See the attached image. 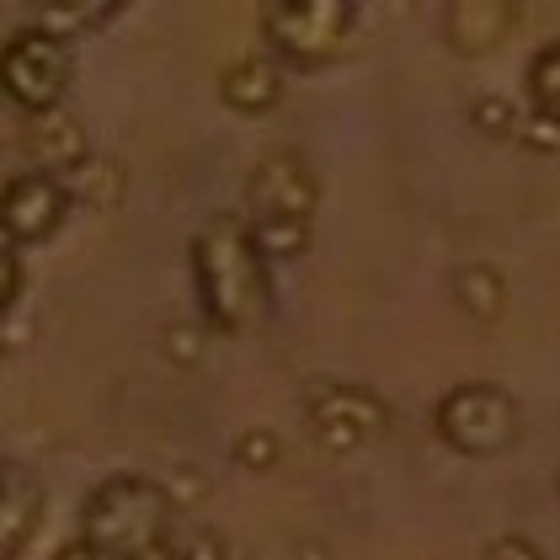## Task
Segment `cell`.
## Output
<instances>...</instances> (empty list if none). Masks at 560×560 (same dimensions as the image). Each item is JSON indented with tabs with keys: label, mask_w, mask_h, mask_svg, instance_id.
Returning <instances> with one entry per match:
<instances>
[{
	"label": "cell",
	"mask_w": 560,
	"mask_h": 560,
	"mask_svg": "<svg viewBox=\"0 0 560 560\" xmlns=\"http://www.w3.org/2000/svg\"><path fill=\"white\" fill-rule=\"evenodd\" d=\"M517 22H523V11L508 5V0H459L448 11L443 33H448V44L459 54H491V48H502L513 38Z\"/></svg>",
	"instance_id": "11"
},
{
	"label": "cell",
	"mask_w": 560,
	"mask_h": 560,
	"mask_svg": "<svg viewBox=\"0 0 560 560\" xmlns=\"http://www.w3.org/2000/svg\"><path fill=\"white\" fill-rule=\"evenodd\" d=\"M22 150L33 155L38 172H86V129L75 113H27L22 118Z\"/></svg>",
	"instance_id": "9"
},
{
	"label": "cell",
	"mask_w": 560,
	"mask_h": 560,
	"mask_svg": "<svg viewBox=\"0 0 560 560\" xmlns=\"http://www.w3.org/2000/svg\"><path fill=\"white\" fill-rule=\"evenodd\" d=\"M219 96H224L235 113H267V107H278V96H283V75H278V65H272L267 54H246V59H235V65L219 75Z\"/></svg>",
	"instance_id": "12"
},
{
	"label": "cell",
	"mask_w": 560,
	"mask_h": 560,
	"mask_svg": "<svg viewBox=\"0 0 560 560\" xmlns=\"http://www.w3.org/2000/svg\"><path fill=\"white\" fill-rule=\"evenodd\" d=\"M65 214H70V192L54 176L33 172L5 187V241L11 246H38L48 235H59Z\"/></svg>",
	"instance_id": "8"
},
{
	"label": "cell",
	"mask_w": 560,
	"mask_h": 560,
	"mask_svg": "<svg viewBox=\"0 0 560 560\" xmlns=\"http://www.w3.org/2000/svg\"><path fill=\"white\" fill-rule=\"evenodd\" d=\"M486 560H545V550H539L534 539H523V534H502V539L486 550Z\"/></svg>",
	"instance_id": "21"
},
{
	"label": "cell",
	"mask_w": 560,
	"mask_h": 560,
	"mask_svg": "<svg viewBox=\"0 0 560 560\" xmlns=\"http://www.w3.org/2000/svg\"><path fill=\"white\" fill-rule=\"evenodd\" d=\"M304 428L326 454H358L389 432V406L369 385H310L304 389Z\"/></svg>",
	"instance_id": "5"
},
{
	"label": "cell",
	"mask_w": 560,
	"mask_h": 560,
	"mask_svg": "<svg viewBox=\"0 0 560 560\" xmlns=\"http://www.w3.org/2000/svg\"><path fill=\"white\" fill-rule=\"evenodd\" d=\"M54 560H118V556H107L102 545H91L86 534H81V539H70V545H65V550H59Z\"/></svg>",
	"instance_id": "23"
},
{
	"label": "cell",
	"mask_w": 560,
	"mask_h": 560,
	"mask_svg": "<svg viewBox=\"0 0 560 560\" xmlns=\"http://www.w3.org/2000/svg\"><path fill=\"white\" fill-rule=\"evenodd\" d=\"M278 459H283V443H278V432L252 428V432H241V438H235V465H241V470L267 475V470H278Z\"/></svg>",
	"instance_id": "18"
},
{
	"label": "cell",
	"mask_w": 560,
	"mask_h": 560,
	"mask_svg": "<svg viewBox=\"0 0 560 560\" xmlns=\"http://www.w3.org/2000/svg\"><path fill=\"white\" fill-rule=\"evenodd\" d=\"M176 502L161 480H144V475H113L102 480L86 497V517H81V534L91 545H102L107 556L133 560L155 545H166L176 534Z\"/></svg>",
	"instance_id": "2"
},
{
	"label": "cell",
	"mask_w": 560,
	"mask_h": 560,
	"mask_svg": "<svg viewBox=\"0 0 560 560\" xmlns=\"http://www.w3.org/2000/svg\"><path fill=\"white\" fill-rule=\"evenodd\" d=\"M172 550H176V560H224L230 556V545H224V534H219L214 523H182L172 534Z\"/></svg>",
	"instance_id": "17"
},
{
	"label": "cell",
	"mask_w": 560,
	"mask_h": 560,
	"mask_svg": "<svg viewBox=\"0 0 560 560\" xmlns=\"http://www.w3.org/2000/svg\"><path fill=\"white\" fill-rule=\"evenodd\" d=\"M358 27V11L347 0H272L261 11V38L272 44L278 59L300 65V70H320L347 48Z\"/></svg>",
	"instance_id": "3"
},
{
	"label": "cell",
	"mask_w": 560,
	"mask_h": 560,
	"mask_svg": "<svg viewBox=\"0 0 560 560\" xmlns=\"http://www.w3.org/2000/svg\"><path fill=\"white\" fill-rule=\"evenodd\" d=\"M252 219H310L315 214V172L294 150L261 155L252 172Z\"/></svg>",
	"instance_id": "7"
},
{
	"label": "cell",
	"mask_w": 560,
	"mask_h": 560,
	"mask_svg": "<svg viewBox=\"0 0 560 560\" xmlns=\"http://www.w3.org/2000/svg\"><path fill=\"white\" fill-rule=\"evenodd\" d=\"M75 75V54L70 38L48 33V27H16L5 44V91L22 113H54L70 91Z\"/></svg>",
	"instance_id": "6"
},
{
	"label": "cell",
	"mask_w": 560,
	"mask_h": 560,
	"mask_svg": "<svg viewBox=\"0 0 560 560\" xmlns=\"http://www.w3.org/2000/svg\"><path fill=\"white\" fill-rule=\"evenodd\" d=\"M192 278H198V300L209 326L224 337H252L267 320V257H261L252 219L219 214L198 230L192 241Z\"/></svg>",
	"instance_id": "1"
},
{
	"label": "cell",
	"mask_w": 560,
	"mask_h": 560,
	"mask_svg": "<svg viewBox=\"0 0 560 560\" xmlns=\"http://www.w3.org/2000/svg\"><path fill=\"white\" fill-rule=\"evenodd\" d=\"M528 96H534V113L560 118V38L528 59Z\"/></svg>",
	"instance_id": "15"
},
{
	"label": "cell",
	"mask_w": 560,
	"mask_h": 560,
	"mask_svg": "<svg viewBox=\"0 0 560 560\" xmlns=\"http://www.w3.org/2000/svg\"><path fill=\"white\" fill-rule=\"evenodd\" d=\"M38 523H44V486L22 465H5V475H0V556L22 560Z\"/></svg>",
	"instance_id": "10"
},
{
	"label": "cell",
	"mask_w": 560,
	"mask_h": 560,
	"mask_svg": "<svg viewBox=\"0 0 560 560\" xmlns=\"http://www.w3.org/2000/svg\"><path fill=\"white\" fill-rule=\"evenodd\" d=\"M113 11H118L113 0H107V5H96V0H65V5H48L38 27L59 33V38H75V33H91V27H102V22H107Z\"/></svg>",
	"instance_id": "16"
},
{
	"label": "cell",
	"mask_w": 560,
	"mask_h": 560,
	"mask_svg": "<svg viewBox=\"0 0 560 560\" xmlns=\"http://www.w3.org/2000/svg\"><path fill=\"white\" fill-rule=\"evenodd\" d=\"M432 422H438V438H443L454 454H465V459H491V454L513 448L517 428H523L517 400L502 385H486V380L454 385L438 400Z\"/></svg>",
	"instance_id": "4"
},
{
	"label": "cell",
	"mask_w": 560,
	"mask_h": 560,
	"mask_svg": "<svg viewBox=\"0 0 560 560\" xmlns=\"http://www.w3.org/2000/svg\"><path fill=\"white\" fill-rule=\"evenodd\" d=\"M16 300H22V257H16V246L5 241V261H0V304L11 310Z\"/></svg>",
	"instance_id": "22"
},
{
	"label": "cell",
	"mask_w": 560,
	"mask_h": 560,
	"mask_svg": "<svg viewBox=\"0 0 560 560\" xmlns=\"http://www.w3.org/2000/svg\"><path fill=\"white\" fill-rule=\"evenodd\" d=\"M252 235L267 261H294L310 252V219H252Z\"/></svg>",
	"instance_id": "14"
},
{
	"label": "cell",
	"mask_w": 560,
	"mask_h": 560,
	"mask_svg": "<svg viewBox=\"0 0 560 560\" xmlns=\"http://www.w3.org/2000/svg\"><path fill=\"white\" fill-rule=\"evenodd\" d=\"M166 342H172V352H182V358H187V363H192V358H198V337H192V331H172V337H166Z\"/></svg>",
	"instance_id": "24"
},
{
	"label": "cell",
	"mask_w": 560,
	"mask_h": 560,
	"mask_svg": "<svg viewBox=\"0 0 560 560\" xmlns=\"http://www.w3.org/2000/svg\"><path fill=\"white\" fill-rule=\"evenodd\" d=\"M454 304L475 315V320H497L502 315V304H508V283H502V272L497 267H486V261H475V267H459L454 272Z\"/></svg>",
	"instance_id": "13"
},
{
	"label": "cell",
	"mask_w": 560,
	"mask_h": 560,
	"mask_svg": "<svg viewBox=\"0 0 560 560\" xmlns=\"http://www.w3.org/2000/svg\"><path fill=\"white\" fill-rule=\"evenodd\" d=\"M133 560H176V550H172V539H166V545H155V550H144V556H133Z\"/></svg>",
	"instance_id": "25"
},
{
	"label": "cell",
	"mask_w": 560,
	"mask_h": 560,
	"mask_svg": "<svg viewBox=\"0 0 560 560\" xmlns=\"http://www.w3.org/2000/svg\"><path fill=\"white\" fill-rule=\"evenodd\" d=\"M517 139H523L528 150H560V118L528 113V118H517Z\"/></svg>",
	"instance_id": "20"
},
{
	"label": "cell",
	"mask_w": 560,
	"mask_h": 560,
	"mask_svg": "<svg viewBox=\"0 0 560 560\" xmlns=\"http://www.w3.org/2000/svg\"><path fill=\"white\" fill-rule=\"evenodd\" d=\"M475 129L491 133V139H517V107L508 102V96H480L470 107Z\"/></svg>",
	"instance_id": "19"
}]
</instances>
